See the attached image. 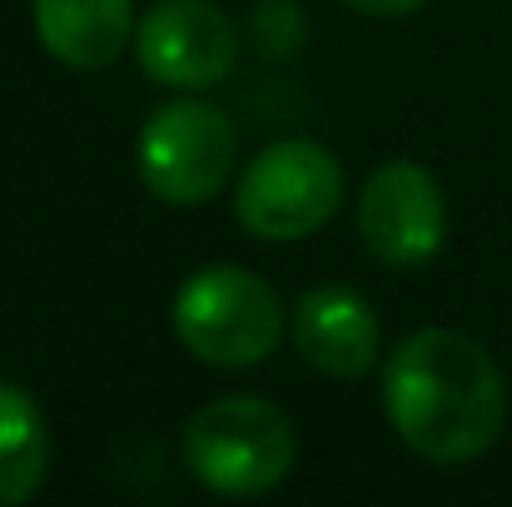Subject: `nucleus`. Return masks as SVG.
Listing matches in <instances>:
<instances>
[{
  "instance_id": "nucleus-1",
  "label": "nucleus",
  "mask_w": 512,
  "mask_h": 507,
  "mask_svg": "<svg viewBox=\"0 0 512 507\" xmlns=\"http://www.w3.org/2000/svg\"><path fill=\"white\" fill-rule=\"evenodd\" d=\"M383 413L418 458L473 463L508 423V383L498 358L463 329H418L383 363Z\"/></svg>"
},
{
  "instance_id": "nucleus-2",
  "label": "nucleus",
  "mask_w": 512,
  "mask_h": 507,
  "mask_svg": "<svg viewBox=\"0 0 512 507\" xmlns=\"http://www.w3.org/2000/svg\"><path fill=\"white\" fill-rule=\"evenodd\" d=\"M184 468L219 498H264L294 468V423L259 393H219L184 423Z\"/></svg>"
},
{
  "instance_id": "nucleus-3",
  "label": "nucleus",
  "mask_w": 512,
  "mask_h": 507,
  "mask_svg": "<svg viewBox=\"0 0 512 507\" xmlns=\"http://www.w3.org/2000/svg\"><path fill=\"white\" fill-rule=\"evenodd\" d=\"M170 324L189 358L209 368H254L284 343L289 329L279 294L239 264H209L189 274L174 294Z\"/></svg>"
},
{
  "instance_id": "nucleus-4",
  "label": "nucleus",
  "mask_w": 512,
  "mask_h": 507,
  "mask_svg": "<svg viewBox=\"0 0 512 507\" xmlns=\"http://www.w3.org/2000/svg\"><path fill=\"white\" fill-rule=\"evenodd\" d=\"M339 204L343 165L314 140H274L234 184V219L264 244L319 234Z\"/></svg>"
},
{
  "instance_id": "nucleus-5",
  "label": "nucleus",
  "mask_w": 512,
  "mask_h": 507,
  "mask_svg": "<svg viewBox=\"0 0 512 507\" xmlns=\"http://www.w3.org/2000/svg\"><path fill=\"white\" fill-rule=\"evenodd\" d=\"M234 155H239V135L229 115L209 110L204 100H174L165 110H155L135 145L145 189L174 209L209 204L229 184Z\"/></svg>"
},
{
  "instance_id": "nucleus-6",
  "label": "nucleus",
  "mask_w": 512,
  "mask_h": 507,
  "mask_svg": "<svg viewBox=\"0 0 512 507\" xmlns=\"http://www.w3.org/2000/svg\"><path fill=\"white\" fill-rule=\"evenodd\" d=\"M363 249L388 269H423L448 239V204L438 179L413 160H388L358 194Z\"/></svg>"
},
{
  "instance_id": "nucleus-7",
  "label": "nucleus",
  "mask_w": 512,
  "mask_h": 507,
  "mask_svg": "<svg viewBox=\"0 0 512 507\" xmlns=\"http://www.w3.org/2000/svg\"><path fill=\"white\" fill-rule=\"evenodd\" d=\"M140 70L170 90H209L239 60L234 20L209 0H160L135 25Z\"/></svg>"
},
{
  "instance_id": "nucleus-8",
  "label": "nucleus",
  "mask_w": 512,
  "mask_h": 507,
  "mask_svg": "<svg viewBox=\"0 0 512 507\" xmlns=\"http://www.w3.org/2000/svg\"><path fill=\"white\" fill-rule=\"evenodd\" d=\"M289 334H294L299 358L329 378H363L378 363V319L368 299H358L343 284L309 289L294 304Z\"/></svg>"
},
{
  "instance_id": "nucleus-9",
  "label": "nucleus",
  "mask_w": 512,
  "mask_h": 507,
  "mask_svg": "<svg viewBox=\"0 0 512 507\" xmlns=\"http://www.w3.org/2000/svg\"><path fill=\"white\" fill-rule=\"evenodd\" d=\"M135 35L130 0H35V40L65 70H105Z\"/></svg>"
},
{
  "instance_id": "nucleus-10",
  "label": "nucleus",
  "mask_w": 512,
  "mask_h": 507,
  "mask_svg": "<svg viewBox=\"0 0 512 507\" xmlns=\"http://www.w3.org/2000/svg\"><path fill=\"white\" fill-rule=\"evenodd\" d=\"M50 473V428L40 403L0 378V507L30 503Z\"/></svg>"
},
{
  "instance_id": "nucleus-11",
  "label": "nucleus",
  "mask_w": 512,
  "mask_h": 507,
  "mask_svg": "<svg viewBox=\"0 0 512 507\" xmlns=\"http://www.w3.org/2000/svg\"><path fill=\"white\" fill-rule=\"evenodd\" d=\"M343 5H353V10H363V15H413V10H423L428 0H343Z\"/></svg>"
}]
</instances>
